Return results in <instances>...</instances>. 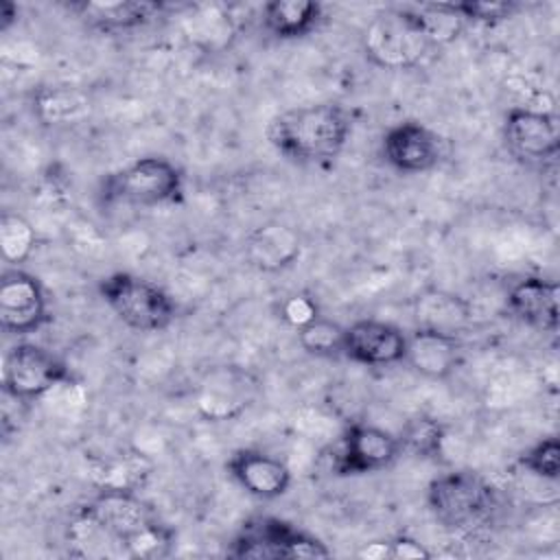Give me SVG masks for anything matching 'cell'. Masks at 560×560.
I'll list each match as a JSON object with an SVG mask.
<instances>
[{"label":"cell","instance_id":"1","mask_svg":"<svg viewBox=\"0 0 560 560\" xmlns=\"http://www.w3.org/2000/svg\"><path fill=\"white\" fill-rule=\"evenodd\" d=\"M350 133L352 116L335 101L284 109L267 125L269 144L298 164L332 162L343 151Z\"/></svg>","mask_w":560,"mask_h":560},{"label":"cell","instance_id":"2","mask_svg":"<svg viewBox=\"0 0 560 560\" xmlns=\"http://www.w3.org/2000/svg\"><path fill=\"white\" fill-rule=\"evenodd\" d=\"M77 512L92 521L125 558L151 560L168 545L171 527L158 518L138 490L96 488V494Z\"/></svg>","mask_w":560,"mask_h":560},{"label":"cell","instance_id":"3","mask_svg":"<svg viewBox=\"0 0 560 560\" xmlns=\"http://www.w3.org/2000/svg\"><path fill=\"white\" fill-rule=\"evenodd\" d=\"M433 46L435 39L422 9L378 11L361 35V50L368 63L389 72L420 66Z\"/></svg>","mask_w":560,"mask_h":560},{"label":"cell","instance_id":"4","mask_svg":"<svg viewBox=\"0 0 560 560\" xmlns=\"http://www.w3.org/2000/svg\"><path fill=\"white\" fill-rule=\"evenodd\" d=\"M98 197L107 206L155 208L182 203L184 173L162 155H144L103 177Z\"/></svg>","mask_w":560,"mask_h":560},{"label":"cell","instance_id":"5","mask_svg":"<svg viewBox=\"0 0 560 560\" xmlns=\"http://www.w3.org/2000/svg\"><path fill=\"white\" fill-rule=\"evenodd\" d=\"M497 492L477 470L459 468L438 475L427 486V508L433 521L448 532L479 525L492 512Z\"/></svg>","mask_w":560,"mask_h":560},{"label":"cell","instance_id":"6","mask_svg":"<svg viewBox=\"0 0 560 560\" xmlns=\"http://www.w3.org/2000/svg\"><path fill=\"white\" fill-rule=\"evenodd\" d=\"M105 306L131 330L160 332L177 317L175 300L155 282L129 271H114L98 280Z\"/></svg>","mask_w":560,"mask_h":560},{"label":"cell","instance_id":"7","mask_svg":"<svg viewBox=\"0 0 560 560\" xmlns=\"http://www.w3.org/2000/svg\"><path fill=\"white\" fill-rule=\"evenodd\" d=\"M332 551L313 534L276 516H254L234 536L228 556L232 558H328Z\"/></svg>","mask_w":560,"mask_h":560},{"label":"cell","instance_id":"8","mask_svg":"<svg viewBox=\"0 0 560 560\" xmlns=\"http://www.w3.org/2000/svg\"><path fill=\"white\" fill-rule=\"evenodd\" d=\"M70 381L72 374L66 361L39 343L18 341L4 352L2 392L24 402L44 398Z\"/></svg>","mask_w":560,"mask_h":560},{"label":"cell","instance_id":"9","mask_svg":"<svg viewBox=\"0 0 560 560\" xmlns=\"http://www.w3.org/2000/svg\"><path fill=\"white\" fill-rule=\"evenodd\" d=\"M400 455L398 435L368 422H350L332 451L330 470L339 477L378 472L389 468Z\"/></svg>","mask_w":560,"mask_h":560},{"label":"cell","instance_id":"10","mask_svg":"<svg viewBox=\"0 0 560 560\" xmlns=\"http://www.w3.org/2000/svg\"><path fill=\"white\" fill-rule=\"evenodd\" d=\"M503 142L508 151L527 166L551 164L560 149L558 118L542 109L512 107L503 120Z\"/></svg>","mask_w":560,"mask_h":560},{"label":"cell","instance_id":"11","mask_svg":"<svg viewBox=\"0 0 560 560\" xmlns=\"http://www.w3.org/2000/svg\"><path fill=\"white\" fill-rule=\"evenodd\" d=\"M48 319V300L39 278L20 267L4 269L0 276V328L7 335L26 337Z\"/></svg>","mask_w":560,"mask_h":560},{"label":"cell","instance_id":"12","mask_svg":"<svg viewBox=\"0 0 560 560\" xmlns=\"http://www.w3.org/2000/svg\"><path fill=\"white\" fill-rule=\"evenodd\" d=\"M381 155L394 171L402 175H418L442 162L444 140L420 120H402L383 133Z\"/></svg>","mask_w":560,"mask_h":560},{"label":"cell","instance_id":"13","mask_svg":"<svg viewBox=\"0 0 560 560\" xmlns=\"http://www.w3.org/2000/svg\"><path fill=\"white\" fill-rule=\"evenodd\" d=\"M407 332L383 319H357L346 326L343 354L348 361L368 368H387L405 361Z\"/></svg>","mask_w":560,"mask_h":560},{"label":"cell","instance_id":"14","mask_svg":"<svg viewBox=\"0 0 560 560\" xmlns=\"http://www.w3.org/2000/svg\"><path fill=\"white\" fill-rule=\"evenodd\" d=\"M256 396V378L236 365L217 368L199 383L197 407L208 420H230L243 413Z\"/></svg>","mask_w":560,"mask_h":560},{"label":"cell","instance_id":"15","mask_svg":"<svg viewBox=\"0 0 560 560\" xmlns=\"http://www.w3.org/2000/svg\"><path fill=\"white\" fill-rule=\"evenodd\" d=\"M225 470L247 494L265 501L287 494L293 481L291 468L260 448L234 451L225 462Z\"/></svg>","mask_w":560,"mask_h":560},{"label":"cell","instance_id":"16","mask_svg":"<svg viewBox=\"0 0 560 560\" xmlns=\"http://www.w3.org/2000/svg\"><path fill=\"white\" fill-rule=\"evenodd\" d=\"M560 287L556 280L542 276H525L516 280L505 298L508 311L523 324L556 335L560 311H558Z\"/></svg>","mask_w":560,"mask_h":560},{"label":"cell","instance_id":"17","mask_svg":"<svg viewBox=\"0 0 560 560\" xmlns=\"http://www.w3.org/2000/svg\"><path fill=\"white\" fill-rule=\"evenodd\" d=\"M464 343L459 335H448L429 328H416L407 335V354L405 361L416 374L444 381L462 363Z\"/></svg>","mask_w":560,"mask_h":560},{"label":"cell","instance_id":"18","mask_svg":"<svg viewBox=\"0 0 560 560\" xmlns=\"http://www.w3.org/2000/svg\"><path fill=\"white\" fill-rule=\"evenodd\" d=\"M245 260L258 271L273 273L291 267L302 254L300 234L284 223L271 221L254 228L245 238Z\"/></svg>","mask_w":560,"mask_h":560},{"label":"cell","instance_id":"19","mask_svg":"<svg viewBox=\"0 0 560 560\" xmlns=\"http://www.w3.org/2000/svg\"><path fill=\"white\" fill-rule=\"evenodd\" d=\"M72 11L94 31L127 33L136 31L164 11L162 2L153 0H116V2H74Z\"/></svg>","mask_w":560,"mask_h":560},{"label":"cell","instance_id":"20","mask_svg":"<svg viewBox=\"0 0 560 560\" xmlns=\"http://www.w3.org/2000/svg\"><path fill=\"white\" fill-rule=\"evenodd\" d=\"M411 315L416 328L440 330L459 335L472 319V306L457 293L442 289H427L411 302Z\"/></svg>","mask_w":560,"mask_h":560},{"label":"cell","instance_id":"21","mask_svg":"<svg viewBox=\"0 0 560 560\" xmlns=\"http://www.w3.org/2000/svg\"><path fill=\"white\" fill-rule=\"evenodd\" d=\"M324 15L315 0H271L260 9L262 28L276 39H300L313 33Z\"/></svg>","mask_w":560,"mask_h":560},{"label":"cell","instance_id":"22","mask_svg":"<svg viewBox=\"0 0 560 560\" xmlns=\"http://www.w3.org/2000/svg\"><path fill=\"white\" fill-rule=\"evenodd\" d=\"M151 470H153V462L138 451L112 453L94 466L96 488L140 490V486L149 479Z\"/></svg>","mask_w":560,"mask_h":560},{"label":"cell","instance_id":"23","mask_svg":"<svg viewBox=\"0 0 560 560\" xmlns=\"http://www.w3.org/2000/svg\"><path fill=\"white\" fill-rule=\"evenodd\" d=\"M398 442L402 453H411L420 459H440L444 453L446 427L433 416L418 413L402 424Z\"/></svg>","mask_w":560,"mask_h":560},{"label":"cell","instance_id":"24","mask_svg":"<svg viewBox=\"0 0 560 560\" xmlns=\"http://www.w3.org/2000/svg\"><path fill=\"white\" fill-rule=\"evenodd\" d=\"M37 247V232L33 223L20 212H2L0 214V252L2 258L20 267L31 258Z\"/></svg>","mask_w":560,"mask_h":560},{"label":"cell","instance_id":"25","mask_svg":"<svg viewBox=\"0 0 560 560\" xmlns=\"http://www.w3.org/2000/svg\"><path fill=\"white\" fill-rule=\"evenodd\" d=\"M343 332L346 326L317 315L298 328V343L306 354L332 359L343 354Z\"/></svg>","mask_w":560,"mask_h":560},{"label":"cell","instance_id":"26","mask_svg":"<svg viewBox=\"0 0 560 560\" xmlns=\"http://www.w3.org/2000/svg\"><path fill=\"white\" fill-rule=\"evenodd\" d=\"M451 13H455L462 22H477V24H501L514 18L521 11L518 2L512 0H464V2H444Z\"/></svg>","mask_w":560,"mask_h":560},{"label":"cell","instance_id":"27","mask_svg":"<svg viewBox=\"0 0 560 560\" xmlns=\"http://www.w3.org/2000/svg\"><path fill=\"white\" fill-rule=\"evenodd\" d=\"M518 466L527 472L556 481L560 477V442L556 435L542 438L518 455Z\"/></svg>","mask_w":560,"mask_h":560},{"label":"cell","instance_id":"28","mask_svg":"<svg viewBox=\"0 0 560 560\" xmlns=\"http://www.w3.org/2000/svg\"><path fill=\"white\" fill-rule=\"evenodd\" d=\"M39 103H48V105L55 103V107H46L50 112L46 116V120H52V122H57V120H72L88 105V101L79 92H74L70 88H52L50 92H46V96Z\"/></svg>","mask_w":560,"mask_h":560},{"label":"cell","instance_id":"29","mask_svg":"<svg viewBox=\"0 0 560 560\" xmlns=\"http://www.w3.org/2000/svg\"><path fill=\"white\" fill-rule=\"evenodd\" d=\"M319 311H317V304L315 300H311L308 295H289L284 302H282V317L293 324L295 328L304 326L306 322H311L313 317H317Z\"/></svg>","mask_w":560,"mask_h":560},{"label":"cell","instance_id":"30","mask_svg":"<svg viewBox=\"0 0 560 560\" xmlns=\"http://www.w3.org/2000/svg\"><path fill=\"white\" fill-rule=\"evenodd\" d=\"M389 558H396V560H418V558H431V551L424 549L413 538L398 536V538L389 540Z\"/></svg>","mask_w":560,"mask_h":560},{"label":"cell","instance_id":"31","mask_svg":"<svg viewBox=\"0 0 560 560\" xmlns=\"http://www.w3.org/2000/svg\"><path fill=\"white\" fill-rule=\"evenodd\" d=\"M18 22V4L11 0H0V31H9Z\"/></svg>","mask_w":560,"mask_h":560},{"label":"cell","instance_id":"32","mask_svg":"<svg viewBox=\"0 0 560 560\" xmlns=\"http://www.w3.org/2000/svg\"><path fill=\"white\" fill-rule=\"evenodd\" d=\"M361 558H389V540L385 542H370L365 549L359 551Z\"/></svg>","mask_w":560,"mask_h":560}]
</instances>
